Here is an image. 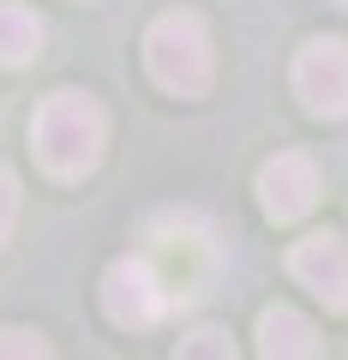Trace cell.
<instances>
[{
	"label": "cell",
	"mask_w": 348,
	"mask_h": 360,
	"mask_svg": "<svg viewBox=\"0 0 348 360\" xmlns=\"http://www.w3.org/2000/svg\"><path fill=\"white\" fill-rule=\"evenodd\" d=\"M0 354H13V360H42V354H49V342H42L37 330H0Z\"/></svg>",
	"instance_id": "obj_11"
},
{
	"label": "cell",
	"mask_w": 348,
	"mask_h": 360,
	"mask_svg": "<svg viewBox=\"0 0 348 360\" xmlns=\"http://www.w3.org/2000/svg\"><path fill=\"white\" fill-rule=\"evenodd\" d=\"M258 205L271 222H300L318 205V162L307 150H283L258 168Z\"/></svg>",
	"instance_id": "obj_5"
},
{
	"label": "cell",
	"mask_w": 348,
	"mask_h": 360,
	"mask_svg": "<svg viewBox=\"0 0 348 360\" xmlns=\"http://www.w3.org/2000/svg\"><path fill=\"white\" fill-rule=\"evenodd\" d=\"M42 18L18 0H0V66H30L42 54Z\"/></svg>",
	"instance_id": "obj_8"
},
{
	"label": "cell",
	"mask_w": 348,
	"mask_h": 360,
	"mask_svg": "<svg viewBox=\"0 0 348 360\" xmlns=\"http://www.w3.org/2000/svg\"><path fill=\"white\" fill-rule=\"evenodd\" d=\"M258 354L264 360H312V354H324V342H318V330H312L307 312L271 307L258 319Z\"/></svg>",
	"instance_id": "obj_7"
},
{
	"label": "cell",
	"mask_w": 348,
	"mask_h": 360,
	"mask_svg": "<svg viewBox=\"0 0 348 360\" xmlns=\"http://www.w3.org/2000/svg\"><path fill=\"white\" fill-rule=\"evenodd\" d=\"M103 307H108V319H115L120 330H150V324L174 307V288H168V276L156 270V258L127 252V258H115L108 276H103Z\"/></svg>",
	"instance_id": "obj_3"
},
{
	"label": "cell",
	"mask_w": 348,
	"mask_h": 360,
	"mask_svg": "<svg viewBox=\"0 0 348 360\" xmlns=\"http://www.w3.org/2000/svg\"><path fill=\"white\" fill-rule=\"evenodd\" d=\"M288 276H295L300 288H312L330 312L348 319V240H336V234H307V240H295L288 246Z\"/></svg>",
	"instance_id": "obj_6"
},
{
	"label": "cell",
	"mask_w": 348,
	"mask_h": 360,
	"mask_svg": "<svg viewBox=\"0 0 348 360\" xmlns=\"http://www.w3.org/2000/svg\"><path fill=\"white\" fill-rule=\"evenodd\" d=\"M295 96L307 115L342 120L348 115V42L342 37H312L295 60Z\"/></svg>",
	"instance_id": "obj_4"
},
{
	"label": "cell",
	"mask_w": 348,
	"mask_h": 360,
	"mask_svg": "<svg viewBox=\"0 0 348 360\" xmlns=\"http://www.w3.org/2000/svg\"><path fill=\"white\" fill-rule=\"evenodd\" d=\"M103 144H108V115L84 96V90H54L49 103L30 115L37 168L54 174V180H84L103 162Z\"/></svg>",
	"instance_id": "obj_1"
},
{
	"label": "cell",
	"mask_w": 348,
	"mask_h": 360,
	"mask_svg": "<svg viewBox=\"0 0 348 360\" xmlns=\"http://www.w3.org/2000/svg\"><path fill=\"white\" fill-rule=\"evenodd\" d=\"M181 354H186V360H193V354H205V360H228L234 342H228V330H217V324H198V330L181 336Z\"/></svg>",
	"instance_id": "obj_9"
},
{
	"label": "cell",
	"mask_w": 348,
	"mask_h": 360,
	"mask_svg": "<svg viewBox=\"0 0 348 360\" xmlns=\"http://www.w3.org/2000/svg\"><path fill=\"white\" fill-rule=\"evenodd\" d=\"M144 66L150 78L168 90V96H205L210 72H217V54H210V30L198 13H162L150 30H144Z\"/></svg>",
	"instance_id": "obj_2"
},
{
	"label": "cell",
	"mask_w": 348,
	"mask_h": 360,
	"mask_svg": "<svg viewBox=\"0 0 348 360\" xmlns=\"http://www.w3.org/2000/svg\"><path fill=\"white\" fill-rule=\"evenodd\" d=\"M13 222H18V174L0 162V246L13 240Z\"/></svg>",
	"instance_id": "obj_10"
}]
</instances>
